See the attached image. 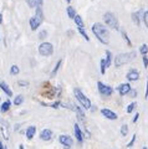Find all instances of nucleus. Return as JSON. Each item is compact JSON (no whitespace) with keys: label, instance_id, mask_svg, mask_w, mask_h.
Returning a JSON list of instances; mask_svg holds the SVG:
<instances>
[{"label":"nucleus","instance_id":"nucleus-1","mask_svg":"<svg viewBox=\"0 0 148 149\" xmlns=\"http://www.w3.org/2000/svg\"><path fill=\"white\" fill-rule=\"evenodd\" d=\"M92 32L94 35L98 39V41L101 44L103 45H107L108 44V37H110V34H108V30L103 24L101 22H96V24L92 25Z\"/></svg>","mask_w":148,"mask_h":149},{"label":"nucleus","instance_id":"nucleus-2","mask_svg":"<svg viewBox=\"0 0 148 149\" xmlns=\"http://www.w3.org/2000/svg\"><path fill=\"white\" fill-rule=\"evenodd\" d=\"M135 58H136V52H133V51H131V52H126V54H119L114 57V66L121 67V66H123V65L133 61Z\"/></svg>","mask_w":148,"mask_h":149},{"label":"nucleus","instance_id":"nucleus-3","mask_svg":"<svg viewBox=\"0 0 148 149\" xmlns=\"http://www.w3.org/2000/svg\"><path fill=\"white\" fill-rule=\"evenodd\" d=\"M73 95H75L76 100L78 101V103L84 107L85 109H90L91 108V101L87 98L84 93H82L81 90H78V88H73Z\"/></svg>","mask_w":148,"mask_h":149},{"label":"nucleus","instance_id":"nucleus-4","mask_svg":"<svg viewBox=\"0 0 148 149\" xmlns=\"http://www.w3.org/2000/svg\"><path fill=\"white\" fill-rule=\"evenodd\" d=\"M103 20H105V24L107 25L108 27H111V29H113V30H116V31L119 30L118 20H117V17L114 16L112 13H106L105 15H103Z\"/></svg>","mask_w":148,"mask_h":149},{"label":"nucleus","instance_id":"nucleus-5","mask_svg":"<svg viewBox=\"0 0 148 149\" xmlns=\"http://www.w3.org/2000/svg\"><path fill=\"white\" fill-rule=\"evenodd\" d=\"M39 54L41 56H51L54 54V46L50 42H43L39 46Z\"/></svg>","mask_w":148,"mask_h":149},{"label":"nucleus","instance_id":"nucleus-6","mask_svg":"<svg viewBox=\"0 0 148 149\" xmlns=\"http://www.w3.org/2000/svg\"><path fill=\"white\" fill-rule=\"evenodd\" d=\"M97 88H98V92L103 97H108V96H111L113 93V88L112 87L108 86V85H105V83L101 82V81L97 82Z\"/></svg>","mask_w":148,"mask_h":149},{"label":"nucleus","instance_id":"nucleus-7","mask_svg":"<svg viewBox=\"0 0 148 149\" xmlns=\"http://www.w3.org/2000/svg\"><path fill=\"white\" fill-rule=\"evenodd\" d=\"M59 142L66 148H71L72 144H73L72 138L70 136H67V134H61V136L59 137Z\"/></svg>","mask_w":148,"mask_h":149},{"label":"nucleus","instance_id":"nucleus-8","mask_svg":"<svg viewBox=\"0 0 148 149\" xmlns=\"http://www.w3.org/2000/svg\"><path fill=\"white\" fill-rule=\"evenodd\" d=\"M101 113H102V116L105 118H107L110 120H116L117 119V114L114 113L113 111L108 109V108H102V109H101Z\"/></svg>","mask_w":148,"mask_h":149},{"label":"nucleus","instance_id":"nucleus-9","mask_svg":"<svg viewBox=\"0 0 148 149\" xmlns=\"http://www.w3.org/2000/svg\"><path fill=\"white\" fill-rule=\"evenodd\" d=\"M73 133H75V137H76L78 143L80 144L84 143V134H82V130L80 128V125H78V123H76L73 125Z\"/></svg>","mask_w":148,"mask_h":149},{"label":"nucleus","instance_id":"nucleus-10","mask_svg":"<svg viewBox=\"0 0 148 149\" xmlns=\"http://www.w3.org/2000/svg\"><path fill=\"white\" fill-rule=\"evenodd\" d=\"M131 90H132V87H131V85H129V83H122V85H119L118 88H117V91H118V93H119L121 96L128 95V93L131 92Z\"/></svg>","mask_w":148,"mask_h":149},{"label":"nucleus","instance_id":"nucleus-11","mask_svg":"<svg viewBox=\"0 0 148 149\" xmlns=\"http://www.w3.org/2000/svg\"><path fill=\"white\" fill-rule=\"evenodd\" d=\"M126 77H127L128 81H132V82L133 81H137L138 78H140V72H138L136 68H131L128 71V73L126 74Z\"/></svg>","mask_w":148,"mask_h":149},{"label":"nucleus","instance_id":"nucleus-12","mask_svg":"<svg viewBox=\"0 0 148 149\" xmlns=\"http://www.w3.org/2000/svg\"><path fill=\"white\" fill-rule=\"evenodd\" d=\"M51 138H52V130L51 129L45 128L40 132V139H43V141H50Z\"/></svg>","mask_w":148,"mask_h":149},{"label":"nucleus","instance_id":"nucleus-13","mask_svg":"<svg viewBox=\"0 0 148 149\" xmlns=\"http://www.w3.org/2000/svg\"><path fill=\"white\" fill-rule=\"evenodd\" d=\"M29 24H30V29H31L32 31H35V30L39 29V26L41 25V21H40L36 16H32L30 20H29Z\"/></svg>","mask_w":148,"mask_h":149},{"label":"nucleus","instance_id":"nucleus-14","mask_svg":"<svg viewBox=\"0 0 148 149\" xmlns=\"http://www.w3.org/2000/svg\"><path fill=\"white\" fill-rule=\"evenodd\" d=\"M0 90H3V92L5 93L6 96L13 97V91L10 90V87H9L4 81H0Z\"/></svg>","mask_w":148,"mask_h":149},{"label":"nucleus","instance_id":"nucleus-15","mask_svg":"<svg viewBox=\"0 0 148 149\" xmlns=\"http://www.w3.org/2000/svg\"><path fill=\"white\" fill-rule=\"evenodd\" d=\"M35 133H36V127L35 125H30V127L26 129V132H25L26 138L29 139V141H31V139L35 137Z\"/></svg>","mask_w":148,"mask_h":149},{"label":"nucleus","instance_id":"nucleus-16","mask_svg":"<svg viewBox=\"0 0 148 149\" xmlns=\"http://www.w3.org/2000/svg\"><path fill=\"white\" fill-rule=\"evenodd\" d=\"M141 14H142L141 10H138V11L132 14V20H133V22H135L136 25H140L141 24Z\"/></svg>","mask_w":148,"mask_h":149},{"label":"nucleus","instance_id":"nucleus-17","mask_svg":"<svg viewBox=\"0 0 148 149\" xmlns=\"http://www.w3.org/2000/svg\"><path fill=\"white\" fill-rule=\"evenodd\" d=\"M10 106H11V102L10 101L3 102L1 106H0V112H1V113H6V112L10 109Z\"/></svg>","mask_w":148,"mask_h":149},{"label":"nucleus","instance_id":"nucleus-18","mask_svg":"<svg viewBox=\"0 0 148 149\" xmlns=\"http://www.w3.org/2000/svg\"><path fill=\"white\" fill-rule=\"evenodd\" d=\"M75 112H76V114H77V118L81 120V122H84L85 123V119H86V117H85V113H84V111H82L80 107H75Z\"/></svg>","mask_w":148,"mask_h":149},{"label":"nucleus","instance_id":"nucleus-19","mask_svg":"<svg viewBox=\"0 0 148 149\" xmlns=\"http://www.w3.org/2000/svg\"><path fill=\"white\" fill-rule=\"evenodd\" d=\"M27 4L30 8H39L43 5V0H27Z\"/></svg>","mask_w":148,"mask_h":149},{"label":"nucleus","instance_id":"nucleus-20","mask_svg":"<svg viewBox=\"0 0 148 149\" xmlns=\"http://www.w3.org/2000/svg\"><path fill=\"white\" fill-rule=\"evenodd\" d=\"M66 11H67V15L70 19H75L76 17V10H75V8L73 6H68L66 9Z\"/></svg>","mask_w":148,"mask_h":149},{"label":"nucleus","instance_id":"nucleus-21","mask_svg":"<svg viewBox=\"0 0 148 149\" xmlns=\"http://www.w3.org/2000/svg\"><path fill=\"white\" fill-rule=\"evenodd\" d=\"M105 61H106V67H110L111 66V63H112V55H111L110 51H106V58H105Z\"/></svg>","mask_w":148,"mask_h":149},{"label":"nucleus","instance_id":"nucleus-22","mask_svg":"<svg viewBox=\"0 0 148 149\" xmlns=\"http://www.w3.org/2000/svg\"><path fill=\"white\" fill-rule=\"evenodd\" d=\"M61 63H62V60H59V62L55 65V68L52 70V72H51V77H55V76H56L57 71L60 70V67H61Z\"/></svg>","mask_w":148,"mask_h":149},{"label":"nucleus","instance_id":"nucleus-23","mask_svg":"<svg viewBox=\"0 0 148 149\" xmlns=\"http://www.w3.org/2000/svg\"><path fill=\"white\" fill-rule=\"evenodd\" d=\"M73 21H75V24L78 26V27H84L85 24H84V21H82V17L80 15H76V17L73 19Z\"/></svg>","mask_w":148,"mask_h":149},{"label":"nucleus","instance_id":"nucleus-24","mask_svg":"<svg viewBox=\"0 0 148 149\" xmlns=\"http://www.w3.org/2000/svg\"><path fill=\"white\" fill-rule=\"evenodd\" d=\"M35 16L38 17L41 22H43V20H44V14H43V10H41V6L36 8V15Z\"/></svg>","mask_w":148,"mask_h":149},{"label":"nucleus","instance_id":"nucleus-25","mask_svg":"<svg viewBox=\"0 0 148 149\" xmlns=\"http://www.w3.org/2000/svg\"><path fill=\"white\" fill-rule=\"evenodd\" d=\"M22 102H24V97H22L21 95H19V96H16L15 97V101H14V104L15 106H20Z\"/></svg>","mask_w":148,"mask_h":149},{"label":"nucleus","instance_id":"nucleus-26","mask_svg":"<svg viewBox=\"0 0 148 149\" xmlns=\"http://www.w3.org/2000/svg\"><path fill=\"white\" fill-rule=\"evenodd\" d=\"M136 106H137V103L136 102H132V103H129L128 106H127V113H132L133 111H135V108H136Z\"/></svg>","mask_w":148,"mask_h":149},{"label":"nucleus","instance_id":"nucleus-27","mask_svg":"<svg viewBox=\"0 0 148 149\" xmlns=\"http://www.w3.org/2000/svg\"><path fill=\"white\" fill-rule=\"evenodd\" d=\"M100 67H101V73L105 74V73H106V68H107V67H106V61H105V58H102V60L100 61Z\"/></svg>","mask_w":148,"mask_h":149},{"label":"nucleus","instance_id":"nucleus-28","mask_svg":"<svg viewBox=\"0 0 148 149\" xmlns=\"http://www.w3.org/2000/svg\"><path fill=\"white\" fill-rule=\"evenodd\" d=\"M19 71H20V68L17 67L16 65H13V66H11V68H10V73H11V74H14V76L19 73Z\"/></svg>","mask_w":148,"mask_h":149},{"label":"nucleus","instance_id":"nucleus-29","mask_svg":"<svg viewBox=\"0 0 148 149\" xmlns=\"http://www.w3.org/2000/svg\"><path fill=\"white\" fill-rule=\"evenodd\" d=\"M78 32H80V34L85 37V40H86V41H90V37H89V35L86 34V31L84 30V27H78Z\"/></svg>","mask_w":148,"mask_h":149},{"label":"nucleus","instance_id":"nucleus-30","mask_svg":"<svg viewBox=\"0 0 148 149\" xmlns=\"http://www.w3.org/2000/svg\"><path fill=\"white\" fill-rule=\"evenodd\" d=\"M140 52H141L143 56H146V54L148 52V46H147L146 44H143L141 47H140Z\"/></svg>","mask_w":148,"mask_h":149},{"label":"nucleus","instance_id":"nucleus-31","mask_svg":"<svg viewBox=\"0 0 148 149\" xmlns=\"http://www.w3.org/2000/svg\"><path fill=\"white\" fill-rule=\"evenodd\" d=\"M43 106H49V107H52V108H59L61 103L60 102H54V103H43Z\"/></svg>","mask_w":148,"mask_h":149},{"label":"nucleus","instance_id":"nucleus-32","mask_svg":"<svg viewBox=\"0 0 148 149\" xmlns=\"http://www.w3.org/2000/svg\"><path fill=\"white\" fill-rule=\"evenodd\" d=\"M46 36H47V31L46 30H41L39 32V40H45Z\"/></svg>","mask_w":148,"mask_h":149},{"label":"nucleus","instance_id":"nucleus-33","mask_svg":"<svg viewBox=\"0 0 148 149\" xmlns=\"http://www.w3.org/2000/svg\"><path fill=\"white\" fill-rule=\"evenodd\" d=\"M127 133H128V125L127 124H123L122 127H121V134L124 137V136H127Z\"/></svg>","mask_w":148,"mask_h":149},{"label":"nucleus","instance_id":"nucleus-34","mask_svg":"<svg viewBox=\"0 0 148 149\" xmlns=\"http://www.w3.org/2000/svg\"><path fill=\"white\" fill-rule=\"evenodd\" d=\"M143 22H145V25L148 27V10L143 13Z\"/></svg>","mask_w":148,"mask_h":149},{"label":"nucleus","instance_id":"nucleus-35","mask_svg":"<svg viewBox=\"0 0 148 149\" xmlns=\"http://www.w3.org/2000/svg\"><path fill=\"white\" fill-rule=\"evenodd\" d=\"M136 138H137V136H136V134H133V136H132V139H131V142L127 144V147H128V148L133 147V144H135V142H136Z\"/></svg>","mask_w":148,"mask_h":149},{"label":"nucleus","instance_id":"nucleus-36","mask_svg":"<svg viewBox=\"0 0 148 149\" xmlns=\"http://www.w3.org/2000/svg\"><path fill=\"white\" fill-rule=\"evenodd\" d=\"M122 36L124 37V40H126V42L128 44V46H132V42H131V40L128 39V36H127V34L124 31H122Z\"/></svg>","mask_w":148,"mask_h":149},{"label":"nucleus","instance_id":"nucleus-37","mask_svg":"<svg viewBox=\"0 0 148 149\" xmlns=\"http://www.w3.org/2000/svg\"><path fill=\"white\" fill-rule=\"evenodd\" d=\"M1 133H3V136L5 139H9V134L6 133V128L5 127H1Z\"/></svg>","mask_w":148,"mask_h":149},{"label":"nucleus","instance_id":"nucleus-38","mask_svg":"<svg viewBox=\"0 0 148 149\" xmlns=\"http://www.w3.org/2000/svg\"><path fill=\"white\" fill-rule=\"evenodd\" d=\"M143 66H145V68H147L148 67V57L147 56H143Z\"/></svg>","mask_w":148,"mask_h":149},{"label":"nucleus","instance_id":"nucleus-39","mask_svg":"<svg viewBox=\"0 0 148 149\" xmlns=\"http://www.w3.org/2000/svg\"><path fill=\"white\" fill-rule=\"evenodd\" d=\"M19 86L26 87V86H29V82H27V81H19Z\"/></svg>","mask_w":148,"mask_h":149},{"label":"nucleus","instance_id":"nucleus-40","mask_svg":"<svg viewBox=\"0 0 148 149\" xmlns=\"http://www.w3.org/2000/svg\"><path fill=\"white\" fill-rule=\"evenodd\" d=\"M128 95L131 96V97H133V98H135V97H136V95H137V92H136V90H133V88H132V90H131V92H129Z\"/></svg>","mask_w":148,"mask_h":149},{"label":"nucleus","instance_id":"nucleus-41","mask_svg":"<svg viewBox=\"0 0 148 149\" xmlns=\"http://www.w3.org/2000/svg\"><path fill=\"white\" fill-rule=\"evenodd\" d=\"M138 118H140V113H136V114H135V117H133V119H132V122H133V123H136L137 120H138Z\"/></svg>","mask_w":148,"mask_h":149},{"label":"nucleus","instance_id":"nucleus-42","mask_svg":"<svg viewBox=\"0 0 148 149\" xmlns=\"http://www.w3.org/2000/svg\"><path fill=\"white\" fill-rule=\"evenodd\" d=\"M145 97H146V98L148 97V78H147V86H146V93H145Z\"/></svg>","mask_w":148,"mask_h":149},{"label":"nucleus","instance_id":"nucleus-43","mask_svg":"<svg viewBox=\"0 0 148 149\" xmlns=\"http://www.w3.org/2000/svg\"><path fill=\"white\" fill-rule=\"evenodd\" d=\"M0 149H8V148H6L5 146H4V144H3L1 142H0Z\"/></svg>","mask_w":148,"mask_h":149},{"label":"nucleus","instance_id":"nucleus-44","mask_svg":"<svg viewBox=\"0 0 148 149\" xmlns=\"http://www.w3.org/2000/svg\"><path fill=\"white\" fill-rule=\"evenodd\" d=\"M0 24H3V14H0Z\"/></svg>","mask_w":148,"mask_h":149},{"label":"nucleus","instance_id":"nucleus-45","mask_svg":"<svg viewBox=\"0 0 148 149\" xmlns=\"http://www.w3.org/2000/svg\"><path fill=\"white\" fill-rule=\"evenodd\" d=\"M20 149H24V146H22V144H20V147H19Z\"/></svg>","mask_w":148,"mask_h":149},{"label":"nucleus","instance_id":"nucleus-46","mask_svg":"<svg viewBox=\"0 0 148 149\" xmlns=\"http://www.w3.org/2000/svg\"><path fill=\"white\" fill-rule=\"evenodd\" d=\"M66 1H67V3H71V1H72V0H66Z\"/></svg>","mask_w":148,"mask_h":149},{"label":"nucleus","instance_id":"nucleus-47","mask_svg":"<svg viewBox=\"0 0 148 149\" xmlns=\"http://www.w3.org/2000/svg\"><path fill=\"white\" fill-rule=\"evenodd\" d=\"M142 149H148V148H147V147H143V148H142Z\"/></svg>","mask_w":148,"mask_h":149},{"label":"nucleus","instance_id":"nucleus-48","mask_svg":"<svg viewBox=\"0 0 148 149\" xmlns=\"http://www.w3.org/2000/svg\"><path fill=\"white\" fill-rule=\"evenodd\" d=\"M0 100H1V98H0Z\"/></svg>","mask_w":148,"mask_h":149}]
</instances>
